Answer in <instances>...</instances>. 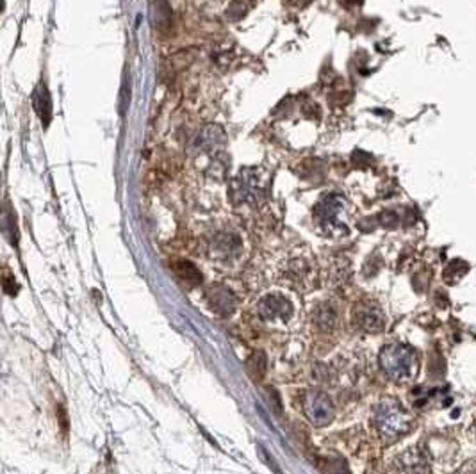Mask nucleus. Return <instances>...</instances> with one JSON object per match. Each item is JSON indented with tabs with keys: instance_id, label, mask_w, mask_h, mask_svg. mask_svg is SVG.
Masks as SVG:
<instances>
[{
	"instance_id": "f257e3e1",
	"label": "nucleus",
	"mask_w": 476,
	"mask_h": 474,
	"mask_svg": "<svg viewBox=\"0 0 476 474\" xmlns=\"http://www.w3.org/2000/svg\"><path fill=\"white\" fill-rule=\"evenodd\" d=\"M380 368L389 380L396 384H408L420 371V358L416 349L405 345H389L380 351Z\"/></svg>"
},
{
	"instance_id": "f03ea898",
	"label": "nucleus",
	"mask_w": 476,
	"mask_h": 474,
	"mask_svg": "<svg viewBox=\"0 0 476 474\" xmlns=\"http://www.w3.org/2000/svg\"><path fill=\"white\" fill-rule=\"evenodd\" d=\"M373 426L376 434L385 442L398 441L407 435L412 428L410 413L404 409L398 402L383 400L373 410Z\"/></svg>"
},
{
	"instance_id": "7ed1b4c3",
	"label": "nucleus",
	"mask_w": 476,
	"mask_h": 474,
	"mask_svg": "<svg viewBox=\"0 0 476 474\" xmlns=\"http://www.w3.org/2000/svg\"><path fill=\"white\" fill-rule=\"evenodd\" d=\"M266 177L259 168H245L230 182V196L236 203L254 205L266 196Z\"/></svg>"
},
{
	"instance_id": "20e7f679",
	"label": "nucleus",
	"mask_w": 476,
	"mask_h": 474,
	"mask_svg": "<svg viewBox=\"0 0 476 474\" xmlns=\"http://www.w3.org/2000/svg\"><path fill=\"white\" fill-rule=\"evenodd\" d=\"M344 209L346 203L339 195H327L319 200L314 207V221L319 230L327 235L346 234Z\"/></svg>"
},
{
	"instance_id": "39448f33",
	"label": "nucleus",
	"mask_w": 476,
	"mask_h": 474,
	"mask_svg": "<svg viewBox=\"0 0 476 474\" xmlns=\"http://www.w3.org/2000/svg\"><path fill=\"white\" fill-rule=\"evenodd\" d=\"M302 410L309 422L318 426V428L330 425L334 421L335 410L332 405V400L318 389L307 390L302 400Z\"/></svg>"
},
{
	"instance_id": "423d86ee",
	"label": "nucleus",
	"mask_w": 476,
	"mask_h": 474,
	"mask_svg": "<svg viewBox=\"0 0 476 474\" xmlns=\"http://www.w3.org/2000/svg\"><path fill=\"white\" fill-rule=\"evenodd\" d=\"M259 316L268 323H286L293 317L295 308L291 305L286 296L282 294H268L257 305Z\"/></svg>"
},
{
	"instance_id": "0eeeda50",
	"label": "nucleus",
	"mask_w": 476,
	"mask_h": 474,
	"mask_svg": "<svg viewBox=\"0 0 476 474\" xmlns=\"http://www.w3.org/2000/svg\"><path fill=\"white\" fill-rule=\"evenodd\" d=\"M353 324L355 329L367 333H378L385 329V317L382 308L373 301H359L353 308Z\"/></svg>"
},
{
	"instance_id": "6e6552de",
	"label": "nucleus",
	"mask_w": 476,
	"mask_h": 474,
	"mask_svg": "<svg viewBox=\"0 0 476 474\" xmlns=\"http://www.w3.org/2000/svg\"><path fill=\"white\" fill-rule=\"evenodd\" d=\"M394 471L396 474H430V464L423 450L410 448L396 458Z\"/></svg>"
},
{
	"instance_id": "1a4fd4ad",
	"label": "nucleus",
	"mask_w": 476,
	"mask_h": 474,
	"mask_svg": "<svg viewBox=\"0 0 476 474\" xmlns=\"http://www.w3.org/2000/svg\"><path fill=\"white\" fill-rule=\"evenodd\" d=\"M241 239L232 232H222L210 243V255L220 260H230L241 253Z\"/></svg>"
},
{
	"instance_id": "9d476101",
	"label": "nucleus",
	"mask_w": 476,
	"mask_h": 474,
	"mask_svg": "<svg viewBox=\"0 0 476 474\" xmlns=\"http://www.w3.org/2000/svg\"><path fill=\"white\" fill-rule=\"evenodd\" d=\"M207 301L210 303V307L216 310L222 316H229L236 310L238 307V298L229 287L225 285H213V287L207 291Z\"/></svg>"
},
{
	"instance_id": "9b49d317",
	"label": "nucleus",
	"mask_w": 476,
	"mask_h": 474,
	"mask_svg": "<svg viewBox=\"0 0 476 474\" xmlns=\"http://www.w3.org/2000/svg\"><path fill=\"white\" fill-rule=\"evenodd\" d=\"M312 319H314L316 329L323 333L334 332L335 326H337V321H339V314H337V308L332 301H321L318 307L314 308V314H312Z\"/></svg>"
},
{
	"instance_id": "f8f14e48",
	"label": "nucleus",
	"mask_w": 476,
	"mask_h": 474,
	"mask_svg": "<svg viewBox=\"0 0 476 474\" xmlns=\"http://www.w3.org/2000/svg\"><path fill=\"white\" fill-rule=\"evenodd\" d=\"M33 102L34 109H36L41 123L47 127L50 123V120H52V98H50L49 90H47V86H45L43 82H41L36 88V91H34Z\"/></svg>"
},
{
	"instance_id": "ddd939ff",
	"label": "nucleus",
	"mask_w": 476,
	"mask_h": 474,
	"mask_svg": "<svg viewBox=\"0 0 476 474\" xmlns=\"http://www.w3.org/2000/svg\"><path fill=\"white\" fill-rule=\"evenodd\" d=\"M286 273L295 284L305 285L307 280H311L312 276L311 260L305 259V257H295V259H291L289 262H287Z\"/></svg>"
},
{
	"instance_id": "4468645a",
	"label": "nucleus",
	"mask_w": 476,
	"mask_h": 474,
	"mask_svg": "<svg viewBox=\"0 0 476 474\" xmlns=\"http://www.w3.org/2000/svg\"><path fill=\"white\" fill-rule=\"evenodd\" d=\"M223 139H225L223 130L216 125H209V127H206L200 134H198L197 141H194V146H197V150H200V152H213L222 145Z\"/></svg>"
},
{
	"instance_id": "2eb2a0df",
	"label": "nucleus",
	"mask_w": 476,
	"mask_h": 474,
	"mask_svg": "<svg viewBox=\"0 0 476 474\" xmlns=\"http://www.w3.org/2000/svg\"><path fill=\"white\" fill-rule=\"evenodd\" d=\"M174 269L184 284L191 285V287L202 284V273L198 271L197 266L190 260H177L174 264Z\"/></svg>"
},
{
	"instance_id": "dca6fc26",
	"label": "nucleus",
	"mask_w": 476,
	"mask_h": 474,
	"mask_svg": "<svg viewBox=\"0 0 476 474\" xmlns=\"http://www.w3.org/2000/svg\"><path fill=\"white\" fill-rule=\"evenodd\" d=\"M266 369H268V361H266V355H264L263 351L254 353V355H252V357L247 361V371L255 381L263 380L264 374H266Z\"/></svg>"
},
{
	"instance_id": "f3484780",
	"label": "nucleus",
	"mask_w": 476,
	"mask_h": 474,
	"mask_svg": "<svg viewBox=\"0 0 476 474\" xmlns=\"http://www.w3.org/2000/svg\"><path fill=\"white\" fill-rule=\"evenodd\" d=\"M245 13H247V6L243 4L241 0H234V2L227 8V18L234 22L241 20V18L245 17Z\"/></svg>"
},
{
	"instance_id": "a211bd4d",
	"label": "nucleus",
	"mask_w": 476,
	"mask_h": 474,
	"mask_svg": "<svg viewBox=\"0 0 476 474\" xmlns=\"http://www.w3.org/2000/svg\"><path fill=\"white\" fill-rule=\"evenodd\" d=\"M4 289L8 294H15V292H17V282H15V278L9 276V273L4 275Z\"/></svg>"
},
{
	"instance_id": "6ab92c4d",
	"label": "nucleus",
	"mask_w": 476,
	"mask_h": 474,
	"mask_svg": "<svg viewBox=\"0 0 476 474\" xmlns=\"http://www.w3.org/2000/svg\"><path fill=\"white\" fill-rule=\"evenodd\" d=\"M293 4H296V6H300V8H303V6H307L311 0H291Z\"/></svg>"
}]
</instances>
